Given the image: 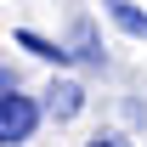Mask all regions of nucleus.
Instances as JSON below:
<instances>
[{
    "label": "nucleus",
    "instance_id": "f257e3e1",
    "mask_svg": "<svg viewBox=\"0 0 147 147\" xmlns=\"http://www.w3.org/2000/svg\"><path fill=\"white\" fill-rule=\"evenodd\" d=\"M40 125V102L23 91H6L0 96V147H23Z\"/></svg>",
    "mask_w": 147,
    "mask_h": 147
},
{
    "label": "nucleus",
    "instance_id": "39448f33",
    "mask_svg": "<svg viewBox=\"0 0 147 147\" xmlns=\"http://www.w3.org/2000/svg\"><path fill=\"white\" fill-rule=\"evenodd\" d=\"M74 45H79L74 57H85V62H96V68H102V45H96V34H91V23H74Z\"/></svg>",
    "mask_w": 147,
    "mask_h": 147
},
{
    "label": "nucleus",
    "instance_id": "423d86ee",
    "mask_svg": "<svg viewBox=\"0 0 147 147\" xmlns=\"http://www.w3.org/2000/svg\"><path fill=\"white\" fill-rule=\"evenodd\" d=\"M85 147H130V136H125V130H96Z\"/></svg>",
    "mask_w": 147,
    "mask_h": 147
},
{
    "label": "nucleus",
    "instance_id": "20e7f679",
    "mask_svg": "<svg viewBox=\"0 0 147 147\" xmlns=\"http://www.w3.org/2000/svg\"><path fill=\"white\" fill-rule=\"evenodd\" d=\"M17 45H23V51H34L40 62H57V68H68V62H74V57L62 51V45H51V40H40L34 28H23V34H17Z\"/></svg>",
    "mask_w": 147,
    "mask_h": 147
},
{
    "label": "nucleus",
    "instance_id": "f03ea898",
    "mask_svg": "<svg viewBox=\"0 0 147 147\" xmlns=\"http://www.w3.org/2000/svg\"><path fill=\"white\" fill-rule=\"evenodd\" d=\"M79 108H85V85H74V79H57L51 91H45V108H40V113H51V119H74Z\"/></svg>",
    "mask_w": 147,
    "mask_h": 147
},
{
    "label": "nucleus",
    "instance_id": "7ed1b4c3",
    "mask_svg": "<svg viewBox=\"0 0 147 147\" xmlns=\"http://www.w3.org/2000/svg\"><path fill=\"white\" fill-rule=\"evenodd\" d=\"M108 6V17L125 28V34H136V40H147V11L136 6V0H102Z\"/></svg>",
    "mask_w": 147,
    "mask_h": 147
},
{
    "label": "nucleus",
    "instance_id": "0eeeda50",
    "mask_svg": "<svg viewBox=\"0 0 147 147\" xmlns=\"http://www.w3.org/2000/svg\"><path fill=\"white\" fill-rule=\"evenodd\" d=\"M6 91H17V74H11V68H0V96H6Z\"/></svg>",
    "mask_w": 147,
    "mask_h": 147
}]
</instances>
